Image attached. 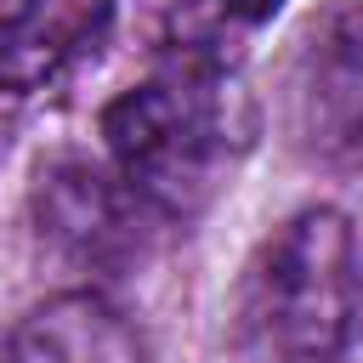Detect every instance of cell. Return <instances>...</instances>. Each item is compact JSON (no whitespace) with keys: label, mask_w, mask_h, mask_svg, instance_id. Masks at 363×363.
Masks as SVG:
<instances>
[{"label":"cell","mask_w":363,"mask_h":363,"mask_svg":"<svg viewBox=\"0 0 363 363\" xmlns=\"http://www.w3.org/2000/svg\"><path fill=\"white\" fill-rule=\"evenodd\" d=\"M255 142V102L233 68L176 62L102 108L113 182L164 221H193L233 187Z\"/></svg>","instance_id":"obj_1"},{"label":"cell","mask_w":363,"mask_h":363,"mask_svg":"<svg viewBox=\"0 0 363 363\" xmlns=\"http://www.w3.org/2000/svg\"><path fill=\"white\" fill-rule=\"evenodd\" d=\"M363 267L346 210L306 204L250 255L233 295L244 363H340L357 335Z\"/></svg>","instance_id":"obj_2"},{"label":"cell","mask_w":363,"mask_h":363,"mask_svg":"<svg viewBox=\"0 0 363 363\" xmlns=\"http://www.w3.org/2000/svg\"><path fill=\"white\" fill-rule=\"evenodd\" d=\"M295 142L323 164H363V0L335 6L289 74Z\"/></svg>","instance_id":"obj_3"},{"label":"cell","mask_w":363,"mask_h":363,"mask_svg":"<svg viewBox=\"0 0 363 363\" xmlns=\"http://www.w3.org/2000/svg\"><path fill=\"white\" fill-rule=\"evenodd\" d=\"M119 0H0V91H40L108 34Z\"/></svg>","instance_id":"obj_4"},{"label":"cell","mask_w":363,"mask_h":363,"mask_svg":"<svg viewBox=\"0 0 363 363\" xmlns=\"http://www.w3.org/2000/svg\"><path fill=\"white\" fill-rule=\"evenodd\" d=\"M0 363H147V340L102 289H62L28 306Z\"/></svg>","instance_id":"obj_5"},{"label":"cell","mask_w":363,"mask_h":363,"mask_svg":"<svg viewBox=\"0 0 363 363\" xmlns=\"http://www.w3.org/2000/svg\"><path fill=\"white\" fill-rule=\"evenodd\" d=\"M284 11V0H176L164 11V51L176 62H216L233 68V57Z\"/></svg>","instance_id":"obj_6"}]
</instances>
